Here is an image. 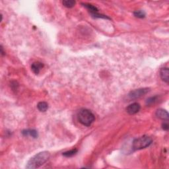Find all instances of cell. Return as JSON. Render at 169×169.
<instances>
[{"instance_id": "obj_1", "label": "cell", "mask_w": 169, "mask_h": 169, "mask_svg": "<svg viewBox=\"0 0 169 169\" xmlns=\"http://www.w3.org/2000/svg\"><path fill=\"white\" fill-rule=\"evenodd\" d=\"M49 152L42 151L37 153L36 155L33 156L30 160L28 161L26 168L28 169H34L39 168L42 165L46 162L50 158Z\"/></svg>"}, {"instance_id": "obj_2", "label": "cell", "mask_w": 169, "mask_h": 169, "mask_svg": "<svg viewBox=\"0 0 169 169\" xmlns=\"http://www.w3.org/2000/svg\"><path fill=\"white\" fill-rule=\"evenodd\" d=\"M78 120L85 126H90L95 120V117L92 112L87 109H81L77 115Z\"/></svg>"}, {"instance_id": "obj_3", "label": "cell", "mask_w": 169, "mask_h": 169, "mask_svg": "<svg viewBox=\"0 0 169 169\" xmlns=\"http://www.w3.org/2000/svg\"><path fill=\"white\" fill-rule=\"evenodd\" d=\"M152 143V139L151 137L143 136L139 138L134 139L132 144V148L135 151L145 149L149 147Z\"/></svg>"}, {"instance_id": "obj_4", "label": "cell", "mask_w": 169, "mask_h": 169, "mask_svg": "<svg viewBox=\"0 0 169 169\" xmlns=\"http://www.w3.org/2000/svg\"><path fill=\"white\" fill-rule=\"evenodd\" d=\"M149 89L148 88H143V89H139L134 90L133 91H131L128 96H129L130 99H139L140 97H142V96L145 95L146 93H148L149 92Z\"/></svg>"}, {"instance_id": "obj_5", "label": "cell", "mask_w": 169, "mask_h": 169, "mask_svg": "<svg viewBox=\"0 0 169 169\" xmlns=\"http://www.w3.org/2000/svg\"><path fill=\"white\" fill-rule=\"evenodd\" d=\"M84 7H85L89 11L90 13L91 14L92 17L95 18H104V19H109L105 15H102L101 14L99 13V10L95 6L90 4H83Z\"/></svg>"}, {"instance_id": "obj_6", "label": "cell", "mask_w": 169, "mask_h": 169, "mask_svg": "<svg viewBox=\"0 0 169 169\" xmlns=\"http://www.w3.org/2000/svg\"><path fill=\"white\" fill-rule=\"evenodd\" d=\"M140 109H141V106L139 103L134 102L127 106L126 108V111L129 114L133 115L137 114V112H139Z\"/></svg>"}, {"instance_id": "obj_7", "label": "cell", "mask_w": 169, "mask_h": 169, "mask_svg": "<svg viewBox=\"0 0 169 169\" xmlns=\"http://www.w3.org/2000/svg\"><path fill=\"white\" fill-rule=\"evenodd\" d=\"M156 116L159 119L162 120L168 121L169 119V114L167 110H164V109H158L156 112Z\"/></svg>"}, {"instance_id": "obj_8", "label": "cell", "mask_w": 169, "mask_h": 169, "mask_svg": "<svg viewBox=\"0 0 169 169\" xmlns=\"http://www.w3.org/2000/svg\"><path fill=\"white\" fill-rule=\"evenodd\" d=\"M168 75H169L168 68L163 67L161 69L160 71V76L161 77L162 80L164 81L165 82L167 83H168V81H169Z\"/></svg>"}, {"instance_id": "obj_9", "label": "cell", "mask_w": 169, "mask_h": 169, "mask_svg": "<svg viewBox=\"0 0 169 169\" xmlns=\"http://www.w3.org/2000/svg\"><path fill=\"white\" fill-rule=\"evenodd\" d=\"M44 67V65L41 62H34L31 65V69H32L33 71L34 72L35 74H39L40 73V70L41 69H42V67Z\"/></svg>"}, {"instance_id": "obj_10", "label": "cell", "mask_w": 169, "mask_h": 169, "mask_svg": "<svg viewBox=\"0 0 169 169\" xmlns=\"http://www.w3.org/2000/svg\"><path fill=\"white\" fill-rule=\"evenodd\" d=\"M22 134L24 136H30L33 138H37L38 137V133L35 130H24L22 131Z\"/></svg>"}, {"instance_id": "obj_11", "label": "cell", "mask_w": 169, "mask_h": 169, "mask_svg": "<svg viewBox=\"0 0 169 169\" xmlns=\"http://www.w3.org/2000/svg\"><path fill=\"white\" fill-rule=\"evenodd\" d=\"M37 108L40 112H46L48 108V105L46 102H40L37 105Z\"/></svg>"}, {"instance_id": "obj_12", "label": "cell", "mask_w": 169, "mask_h": 169, "mask_svg": "<svg viewBox=\"0 0 169 169\" xmlns=\"http://www.w3.org/2000/svg\"><path fill=\"white\" fill-rule=\"evenodd\" d=\"M77 149H71L70 151H68L66 152H64L63 153V155L66 156V157H71V156H73L75 155H76V153H77Z\"/></svg>"}, {"instance_id": "obj_13", "label": "cell", "mask_w": 169, "mask_h": 169, "mask_svg": "<svg viewBox=\"0 0 169 169\" xmlns=\"http://www.w3.org/2000/svg\"><path fill=\"white\" fill-rule=\"evenodd\" d=\"M63 5L67 8H71L76 5V1L73 0H65L63 1Z\"/></svg>"}, {"instance_id": "obj_14", "label": "cell", "mask_w": 169, "mask_h": 169, "mask_svg": "<svg viewBox=\"0 0 169 169\" xmlns=\"http://www.w3.org/2000/svg\"><path fill=\"white\" fill-rule=\"evenodd\" d=\"M133 14L137 18L142 19V18H144L145 17V13L143 11H142V10H138V11H134Z\"/></svg>"}, {"instance_id": "obj_15", "label": "cell", "mask_w": 169, "mask_h": 169, "mask_svg": "<svg viewBox=\"0 0 169 169\" xmlns=\"http://www.w3.org/2000/svg\"><path fill=\"white\" fill-rule=\"evenodd\" d=\"M156 101V96H154V97H151L148 99L147 103H148V105H151L153 103H154Z\"/></svg>"}, {"instance_id": "obj_16", "label": "cell", "mask_w": 169, "mask_h": 169, "mask_svg": "<svg viewBox=\"0 0 169 169\" xmlns=\"http://www.w3.org/2000/svg\"><path fill=\"white\" fill-rule=\"evenodd\" d=\"M162 129L165 131H168V128H169V126H168V122H164L162 125Z\"/></svg>"}]
</instances>
